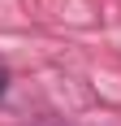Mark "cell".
Wrapping results in <instances>:
<instances>
[{
  "label": "cell",
  "instance_id": "6da1fadb",
  "mask_svg": "<svg viewBox=\"0 0 121 126\" xmlns=\"http://www.w3.org/2000/svg\"><path fill=\"white\" fill-rule=\"evenodd\" d=\"M4 91H9V70L0 65V96H4Z\"/></svg>",
  "mask_w": 121,
  "mask_h": 126
}]
</instances>
